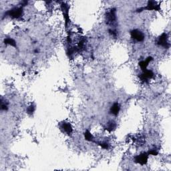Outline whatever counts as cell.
<instances>
[{"mask_svg": "<svg viewBox=\"0 0 171 171\" xmlns=\"http://www.w3.org/2000/svg\"><path fill=\"white\" fill-rule=\"evenodd\" d=\"M5 16H8L13 19H18L21 18L23 15V8L18 7L14 8L12 10H8L5 12Z\"/></svg>", "mask_w": 171, "mask_h": 171, "instance_id": "cell-1", "label": "cell"}, {"mask_svg": "<svg viewBox=\"0 0 171 171\" xmlns=\"http://www.w3.org/2000/svg\"><path fill=\"white\" fill-rule=\"evenodd\" d=\"M144 10H156L160 12L161 9H160V5L157 3V1H148V3H147V5L146 7L139 8V9H138L136 11H137V12H140Z\"/></svg>", "mask_w": 171, "mask_h": 171, "instance_id": "cell-2", "label": "cell"}, {"mask_svg": "<svg viewBox=\"0 0 171 171\" xmlns=\"http://www.w3.org/2000/svg\"><path fill=\"white\" fill-rule=\"evenodd\" d=\"M148 153H141L140 155L134 158V161H135L136 163L139 164H141V165H144L147 163L148 159Z\"/></svg>", "mask_w": 171, "mask_h": 171, "instance_id": "cell-3", "label": "cell"}, {"mask_svg": "<svg viewBox=\"0 0 171 171\" xmlns=\"http://www.w3.org/2000/svg\"><path fill=\"white\" fill-rule=\"evenodd\" d=\"M130 36L132 39L137 42H142L144 40V36L142 31L138 29H133L130 31Z\"/></svg>", "mask_w": 171, "mask_h": 171, "instance_id": "cell-4", "label": "cell"}, {"mask_svg": "<svg viewBox=\"0 0 171 171\" xmlns=\"http://www.w3.org/2000/svg\"><path fill=\"white\" fill-rule=\"evenodd\" d=\"M116 9H112L110 12L107 13L106 18L108 24H113L116 21Z\"/></svg>", "mask_w": 171, "mask_h": 171, "instance_id": "cell-5", "label": "cell"}, {"mask_svg": "<svg viewBox=\"0 0 171 171\" xmlns=\"http://www.w3.org/2000/svg\"><path fill=\"white\" fill-rule=\"evenodd\" d=\"M158 44L159 46H161L164 48H168L170 47V44L168 43V36L166 33L162 34V35L159 38L158 40Z\"/></svg>", "mask_w": 171, "mask_h": 171, "instance_id": "cell-6", "label": "cell"}, {"mask_svg": "<svg viewBox=\"0 0 171 171\" xmlns=\"http://www.w3.org/2000/svg\"><path fill=\"white\" fill-rule=\"evenodd\" d=\"M154 76V73L152 70H146L143 71L142 74H140V78L143 82H147L150 79H151Z\"/></svg>", "mask_w": 171, "mask_h": 171, "instance_id": "cell-7", "label": "cell"}, {"mask_svg": "<svg viewBox=\"0 0 171 171\" xmlns=\"http://www.w3.org/2000/svg\"><path fill=\"white\" fill-rule=\"evenodd\" d=\"M61 129L68 135H70L72 133V131H73L72 127L70 124V123L66 122H64L61 124Z\"/></svg>", "mask_w": 171, "mask_h": 171, "instance_id": "cell-8", "label": "cell"}, {"mask_svg": "<svg viewBox=\"0 0 171 171\" xmlns=\"http://www.w3.org/2000/svg\"><path fill=\"white\" fill-rule=\"evenodd\" d=\"M62 10V12L64 13V17L65 18L66 20V25L68 24V23L69 22V17H68V10H69V6L66 5V3H63L61 5Z\"/></svg>", "mask_w": 171, "mask_h": 171, "instance_id": "cell-9", "label": "cell"}, {"mask_svg": "<svg viewBox=\"0 0 171 171\" xmlns=\"http://www.w3.org/2000/svg\"><path fill=\"white\" fill-rule=\"evenodd\" d=\"M153 60V57H148L146 60H145L140 62H139V66L140 67L141 70H142V71H144V70H146L147 66H148V64Z\"/></svg>", "mask_w": 171, "mask_h": 171, "instance_id": "cell-10", "label": "cell"}, {"mask_svg": "<svg viewBox=\"0 0 171 171\" xmlns=\"http://www.w3.org/2000/svg\"><path fill=\"white\" fill-rule=\"evenodd\" d=\"M120 110V106L118 102L113 104L110 108V112L114 116H117Z\"/></svg>", "mask_w": 171, "mask_h": 171, "instance_id": "cell-11", "label": "cell"}, {"mask_svg": "<svg viewBox=\"0 0 171 171\" xmlns=\"http://www.w3.org/2000/svg\"><path fill=\"white\" fill-rule=\"evenodd\" d=\"M4 44L5 45H10V46L17 48L16 42L14 39H12V38H6V39L4 40Z\"/></svg>", "mask_w": 171, "mask_h": 171, "instance_id": "cell-12", "label": "cell"}, {"mask_svg": "<svg viewBox=\"0 0 171 171\" xmlns=\"http://www.w3.org/2000/svg\"><path fill=\"white\" fill-rule=\"evenodd\" d=\"M84 138L86 140L90 141V142H94V136L92 134H91V132L88 131V130H86L84 132Z\"/></svg>", "mask_w": 171, "mask_h": 171, "instance_id": "cell-13", "label": "cell"}, {"mask_svg": "<svg viewBox=\"0 0 171 171\" xmlns=\"http://www.w3.org/2000/svg\"><path fill=\"white\" fill-rule=\"evenodd\" d=\"M116 128V124L114 122L111 121L110 122H108V125L106 127V130L109 132H112L113 130H114Z\"/></svg>", "mask_w": 171, "mask_h": 171, "instance_id": "cell-14", "label": "cell"}, {"mask_svg": "<svg viewBox=\"0 0 171 171\" xmlns=\"http://www.w3.org/2000/svg\"><path fill=\"white\" fill-rule=\"evenodd\" d=\"M35 108H36V107H35V106L34 105V104H31V106H29L28 107V108H27V114H33L34 111H35Z\"/></svg>", "mask_w": 171, "mask_h": 171, "instance_id": "cell-15", "label": "cell"}, {"mask_svg": "<svg viewBox=\"0 0 171 171\" xmlns=\"http://www.w3.org/2000/svg\"><path fill=\"white\" fill-rule=\"evenodd\" d=\"M96 144H98L99 146L102 147V148L104 149H108L109 148V144L107 142H95Z\"/></svg>", "mask_w": 171, "mask_h": 171, "instance_id": "cell-16", "label": "cell"}, {"mask_svg": "<svg viewBox=\"0 0 171 171\" xmlns=\"http://www.w3.org/2000/svg\"><path fill=\"white\" fill-rule=\"evenodd\" d=\"M1 110H7L8 109V104L5 103V102H1Z\"/></svg>", "mask_w": 171, "mask_h": 171, "instance_id": "cell-17", "label": "cell"}, {"mask_svg": "<svg viewBox=\"0 0 171 171\" xmlns=\"http://www.w3.org/2000/svg\"><path fill=\"white\" fill-rule=\"evenodd\" d=\"M148 155H153V156H157L158 155V152L156 150H150L148 153Z\"/></svg>", "mask_w": 171, "mask_h": 171, "instance_id": "cell-18", "label": "cell"}]
</instances>
